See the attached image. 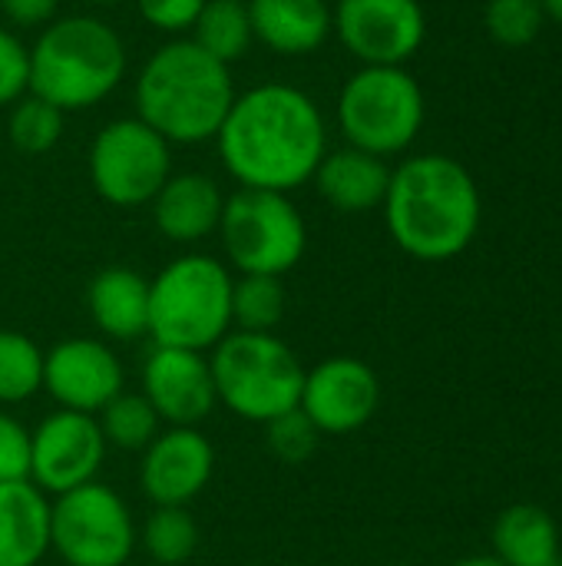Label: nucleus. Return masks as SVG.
Segmentation results:
<instances>
[{
	"label": "nucleus",
	"mask_w": 562,
	"mask_h": 566,
	"mask_svg": "<svg viewBox=\"0 0 562 566\" xmlns=\"http://www.w3.org/2000/svg\"><path fill=\"white\" fill-rule=\"evenodd\" d=\"M30 481V428L0 408V484Z\"/></svg>",
	"instance_id": "2f4dec72"
},
{
	"label": "nucleus",
	"mask_w": 562,
	"mask_h": 566,
	"mask_svg": "<svg viewBox=\"0 0 562 566\" xmlns=\"http://www.w3.org/2000/svg\"><path fill=\"white\" fill-rule=\"evenodd\" d=\"M255 43L275 56H311L335 36L328 0H245Z\"/></svg>",
	"instance_id": "a211bd4d"
},
{
	"label": "nucleus",
	"mask_w": 562,
	"mask_h": 566,
	"mask_svg": "<svg viewBox=\"0 0 562 566\" xmlns=\"http://www.w3.org/2000/svg\"><path fill=\"white\" fill-rule=\"evenodd\" d=\"M43 391L56 408L99 415L126 391V368L103 338H63L43 352Z\"/></svg>",
	"instance_id": "4468645a"
},
{
	"label": "nucleus",
	"mask_w": 562,
	"mask_h": 566,
	"mask_svg": "<svg viewBox=\"0 0 562 566\" xmlns=\"http://www.w3.org/2000/svg\"><path fill=\"white\" fill-rule=\"evenodd\" d=\"M391 566H401V564H391Z\"/></svg>",
	"instance_id": "4c0bfd02"
},
{
	"label": "nucleus",
	"mask_w": 562,
	"mask_h": 566,
	"mask_svg": "<svg viewBox=\"0 0 562 566\" xmlns=\"http://www.w3.org/2000/svg\"><path fill=\"white\" fill-rule=\"evenodd\" d=\"M556 566H562V560H560V564H556Z\"/></svg>",
	"instance_id": "58836bf2"
},
{
	"label": "nucleus",
	"mask_w": 562,
	"mask_h": 566,
	"mask_svg": "<svg viewBox=\"0 0 562 566\" xmlns=\"http://www.w3.org/2000/svg\"><path fill=\"white\" fill-rule=\"evenodd\" d=\"M129 66L123 36L93 13L56 17L30 46V93L60 113L93 109L123 83Z\"/></svg>",
	"instance_id": "20e7f679"
},
{
	"label": "nucleus",
	"mask_w": 562,
	"mask_h": 566,
	"mask_svg": "<svg viewBox=\"0 0 562 566\" xmlns=\"http://www.w3.org/2000/svg\"><path fill=\"white\" fill-rule=\"evenodd\" d=\"M149 209L159 235L176 245H195L219 232L225 192L209 172H172L149 202Z\"/></svg>",
	"instance_id": "f3484780"
},
{
	"label": "nucleus",
	"mask_w": 562,
	"mask_h": 566,
	"mask_svg": "<svg viewBox=\"0 0 562 566\" xmlns=\"http://www.w3.org/2000/svg\"><path fill=\"white\" fill-rule=\"evenodd\" d=\"M63 119H66V113H60L46 99L26 93L10 106V116H7L10 146L23 156H43L63 139Z\"/></svg>",
	"instance_id": "cd10ccee"
},
{
	"label": "nucleus",
	"mask_w": 562,
	"mask_h": 566,
	"mask_svg": "<svg viewBox=\"0 0 562 566\" xmlns=\"http://www.w3.org/2000/svg\"><path fill=\"white\" fill-rule=\"evenodd\" d=\"M318 196L344 216H361L371 209L384 206L388 182H391V166L381 156H371L354 146H338L328 149L321 166L311 176Z\"/></svg>",
	"instance_id": "6ab92c4d"
},
{
	"label": "nucleus",
	"mask_w": 562,
	"mask_h": 566,
	"mask_svg": "<svg viewBox=\"0 0 562 566\" xmlns=\"http://www.w3.org/2000/svg\"><path fill=\"white\" fill-rule=\"evenodd\" d=\"M189 40L199 43L209 56L222 60L225 66L242 60L255 43L245 0H205L195 27L189 30Z\"/></svg>",
	"instance_id": "5701e85b"
},
{
	"label": "nucleus",
	"mask_w": 562,
	"mask_h": 566,
	"mask_svg": "<svg viewBox=\"0 0 562 566\" xmlns=\"http://www.w3.org/2000/svg\"><path fill=\"white\" fill-rule=\"evenodd\" d=\"M285 285L275 275H238L232 285V328L275 332L285 318Z\"/></svg>",
	"instance_id": "bb28decb"
},
{
	"label": "nucleus",
	"mask_w": 562,
	"mask_h": 566,
	"mask_svg": "<svg viewBox=\"0 0 562 566\" xmlns=\"http://www.w3.org/2000/svg\"><path fill=\"white\" fill-rule=\"evenodd\" d=\"M232 285L225 262L185 252L149 279V338L162 348L209 355L232 332Z\"/></svg>",
	"instance_id": "39448f33"
},
{
	"label": "nucleus",
	"mask_w": 562,
	"mask_h": 566,
	"mask_svg": "<svg viewBox=\"0 0 562 566\" xmlns=\"http://www.w3.org/2000/svg\"><path fill=\"white\" fill-rule=\"evenodd\" d=\"M450 566H503L494 554H474V557H464V560H457V564Z\"/></svg>",
	"instance_id": "f704fd0d"
},
{
	"label": "nucleus",
	"mask_w": 562,
	"mask_h": 566,
	"mask_svg": "<svg viewBox=\"0 0 562 566\" xmlns=\"http://www.w3.org/2000/svg\"><path fill=\"white\" fill-rule=\"evenodd\" d=\"M427 99L407 66H358L338 90L335 123L344 146L391 159L414 146Z\"/></svg>",
	"instance_id": "0eeeda50"
},
{
	"label": "nucleus",
	"mask_w": 562,
	"mask_h": 566,
	"mask_svg": "<svg viewBox=\"0 0 562 566\" xmlns=\"http://www.w3.org/2000/svg\"><path fill=\"white\" fill-rule=\"evenodd\" d=\"M235 93L232 66L209 56L189 36H172L139 66L132 116L169 146H199L219 136Z\"/></svg>",
	"instance_id": "7ed1b4c3"
},
{
	"label": "nucleus",
	"mask_w": 562,
	"mask_h": 566,
	"mask_svg": "<svg viewBox=\"0 0 562 566\" xmlns=\"http://www.w3.org/2000/svg\"><path fill=\"white\" fill-rule=\"evenodd\" d=\"M212 143L238 189L291 196L311 182L328 153V119L301 86L255 83L235 93Z\"/></svg>",
	"instance_id": "f257e3e1"
},
{
	"label": "nucleus",
	"mask_w": 562,
	"mask_h": 566,
	"mask_svg": "<svg viewBox=\"0 0 562 566\" xmlns=\"http://www.w3.org/2000/svg\"><path fill=\"white\" fill-rule=\"evenodd\" d=\"M83 3H93V7H109V3H123V0H83Z\"/></svg>",
	"instance_id": "e433bc0d"
},
{
	"label": "nucleus",
	"mask_w": 562,
	"mask_h": 566,
	"mask_svg": "<svg viewBox=\"0 0 562 566\" xmlns=\"http://www.w3.org/2000/svg\"><path fill=\"white\" fill-rule=\"evenodd\" d=\"M96 424L106 438L109 448H119V451H146L152 444V438L162 431V421L159 415L152 411V405L146 401L142 391H119L99 415H96Z\"/></svg>",
	"instance_id": "393cba45"
},
{
	"label": "nucleus",
	"mask_w": 562,
	"mask_h": 566,
	"mask_svg": "<svg viewBox=\"0 0 562 566\" xmlns=\"http://www.w3.org/2000/svg\"><path fill=\"white\" fill-rule=\"evenodd\" d=\"M222 252L238 275H288L308 249L301 209L285 192L235 189L219 219Z\"/></svg>",
	"instance_id": "6e6552de"
},
{
	"label": "nucleus",
	"mask_w": 562,
	"mask_h": 566,
	"mask_svg": "<svg viewBox=\"0 0 562 566\" xmlns=\"http://www.w3.org/2000/svg\"><path fill=\"white\" fill-rule=\"evenodd\" d=\"M381 209L394 245L417 262H450L464 255L484 219L474 172L444 153L407 156L394 166Z\"/></svg>",
	"instance_id": "f03ea898"
},
{
	"label": "nucleus",
	"mask_w": 562,
	"mask_h": 566,
	"mask_svg": "<svg viewBox=\"0 0 562 566\" xmlns=\"http://www.w3.org/2000/svg\"><path fill=\"white\" fill-rule=\"evenodd\" d=\"M139 547L156 566L189 564L199 551V524L189 507H152L139 531Z\"/></svg>",
	"instance_id": "b1692460"
},
{
	"label": "nucleus",
	"mask_w": 562,
	"mask_h": 566,
	"mask_svg": "<svg viewBox=\"0 0 562 566\" xmlns=\"http://www.w3.org/2000/svg\"><path fill=\"white\" fill-rule=\"evenodd\" d=\"M106 451L109 444L96 424V415L56 408L30 431V484L46 497L83 488L96 481Z\"/></svg>",
	"instance_id": "f8f14e48"
},
{
	"label": "nucleus",
	"mask_w": 562,
	"mask_h": 566,
	"mask_svg": "<svg viewBox=\"0 0 562 566\" xmlns=\"http://www.w3.org/2000/svg\"><path fill=\"white\" fill-rule=\"evenodd\" d=\"M381 405L378 371L354 355H331L305 368L298 408L325 434L341 438L361 431Z\"/></svg>",
	"instance_id": "ddd939ff"
},
{
	"label": "nucleus",
	"mask_w": 562,
	"mask_h": 566,
	"mask_svg": "<svg viewBox=\"0 0 562 566\" xmlns=\"http://www.w3.org/2000/svg\"><path fill=\"white\" fill-rule=\"evenodd\" d=\"M202 7L205 0H136L139 17L166 36H189Z\"/></svg>",
	"instance_id": "473e14b6"
},
{
	"label": "nucleus",
	"mask_w": 562,
	"mask_h": 566,
	"mask_svg": "<svg viewBox=\"0 0 562 566\" xmlns=\"http://www.w3.org/2000/svg\"><path fill=\"white\" fill-rule=\"evenodd\" d=\"M265 441H268V451L282 464H305L318 451L321 431L301 415V408H295V411L265 424Z\"/></svg>",
	"instance_id": "c756f323"
},
{
	"label": "nucleus",
	"mask_w": 562,
	"mask_h": 566,
	"mask_svg": "<svg viewBox=\"0 0 562 566\" xmlns=\"http://www.w3.org/2000/svg\"><path fill=\"white\" fill-rule=\"evenodd\" d=\"M50 554V497L30 481L0 484V566H36Z\"/></svg>",
	"instance_id": "412c9836"
},
{
	"label": "nucleus",
	"mask_w": 562,
	"mask_h": 566,
	"mask_svg": "<svg viewBox=\"0 0 562 566\" xmlns=\"http://www.w3.org/2000/svg\"><path fill=\"white\" fill-rule=\"evenodd\" d=\"M142 395L166 428H199L215 408L209 355L156 345L142 361Z\"/></svg>",
	"instance_id": "2eb2a0df"
},
{
	"label": "nucleus",
	"mask_w": 562,
	"mask_h": 566,
	"mask_svg": "<svg viewBox=\"0 0 562 566\" xmlns=\"http://www.w3.org/2000/svg\"><path fill=\"white\" fill-rule=\"evenodd\" d=\"M26 93H30V46L10 27H0V106H13Z\"/></svg>",
	"instance_id": "7c9ffc66"
},
{
	"label": "nucleus",
	"mask_w": 562,
	"mask_h": 566,
	"mask_svg": "<svg viewBox=\"0 0 562 566\" xmlns=\"http://www.w3.org/2000/svg\"><path fill=\"white\" fill-rule=\"evenodd\" d=\"M494 557L503 566H556L560 527L540 504H510L490 531Z\"/></svg>",
	"instance_id": "4be33fe9"
},
{
	"label": "nucleus",
	"mask_w": 562,
	"mask_h": 566,
	"mask_svg": "<svg viewBox=\"0 0 562 566\" xmlns=\"http://www.w3.org/2000/svg\"><path fill=\"white\" fill-rule=\"evenodd\" d=\"M547 23V10L540 0H487L484 7V27L490 40H497L507 50L530 46Z\"/></svg>",
	"instance_id": "c85d7f7f"
},
{
	"label": "nucleus",
	"mask_w": 562,
	"mask_h": 566,
	"mask_svg": "<svg viewBox=\"0 0 562 566\" xmlns=\"http://www.w3.org/2000/svg\"><path fill=\"white\" fill-rule=\"evenodd\" d=\"M93 325L109 342H136L149 335V279L129 265L99 269L86 285Z\"/></svg>",
	"instance_id": "aec40b11"
},
{
	"label": "nucleus",
	"mask_w": 562,
	"mask_h": 566,
	"mask_svg": "<svg viewBox=\"0 0 562 566\" xmlns=\"http://www.w3.org/2000/svg\"><path fill=\"white\" fill-rule=\"evenodd\" d=\"M43 391V348L23 335L0 328V408L23 405Z\"/></svg>",
	"instance_id": "a878e982"
},
{
	"label": "nucleus",
	"mask_w": 562,
	"mask_h": 566,
	"mask_svg": "<svg viewBox=\"0 0 562 566\" xmlns=\"http://www.w3.org/2000/svg\"><path fill=\"white\" fill-rule=\"evenodd\" d=\"M335 36L361 66H407L427 40L421 0H338Z\"/></svg>",
	"instance_id": "9b49d317"
},
{
	"label": "nucleus",
	"mask_w": 562,
	"mask_h": 566,
	"mask_svg": "<svg viewBox=\"0 0 562 566\" xmlns=\"http://www.w3.org/2000/svg\"><path fill=\"white\" fill-rule=\"evenodd\" d=\"M209 365L219 405L242 421L268 424L298 408L305 365L275 332L232 328L209 352Z\"/></svg>",
	"instance_id": "423d86ee"
},
{
	"label": "nucleus",
	"mask_w": 562,
	"mask_h": 566,
	"mask_svg": "<svg viewBox=\"0 0 562 566\" xmlns=\"http://www.w3.org/2000/svg\"><path fill=\"white\" fill-rule=\"evenodd\" d=\"M215 474V448L199 428H162L139 458V488L152 507H189Z\"/></svg>",
	"instance_id": "dca6fc26"
},
{
	"label": "nucleus",
	"mask_w": 562,
	"mask_h": 566,
	"mask_svg": "<svg viewBox=\"0 0 562 566\" xmlns=\"http://www.w3.org/2000/svg\"><path fill=\"white\" fill-rule=\"evenodd\" d=\"M540 3H543V10H547L550 20L562 23V0H540Z\"/></svg>",
	"instance_id": "c9c22d12"
},
{
	"label": "nucleus",
	"mask_w": 562,
	"mask_h": 566,
	"mask_svg": "<svg viewBox=\"0 0 562 566\" xmlns=\"http://www.w3.org/2000/svg\"><path fill=\"white\" fill-rule=\"evenodd\" d=\"M89 182L119 209L149 206L172 176V146L139 116L109 119L89 143Z\"/></svg>",
	"instance_id": "9d476101"
},
{
	"label": "nucleus",
	"mask_w": 562,
	"mask_h": 566,
	"mask_svg": "<svg viewBox=\"0 0 562 566\" xmlns=\"http://www.w3.org/2000/svg\"><path fill=\"white\" fill-rule=\"evenodd\" d=\"M139 531L129 504L103 481L50 497V551L66 566H126Z\"/></svg>",
	"instance_id": "1a4fd4ad"
},
{
	"label": "nucleus",
	"mask_w": 562,
	"mask_h": 566,
	"mask_svg": "<svg viewBox=\"0 0 562 566\" xmlns=\"http://www.w3.org/2000/svg\"><path fill=\"white\" fill-rule=\"evenodd\" d=\"M60 0H0V13L17 30H43L56 20Z\"/></svg>",
	"instance_id": "72a5a7b5"
}]
</instances>
